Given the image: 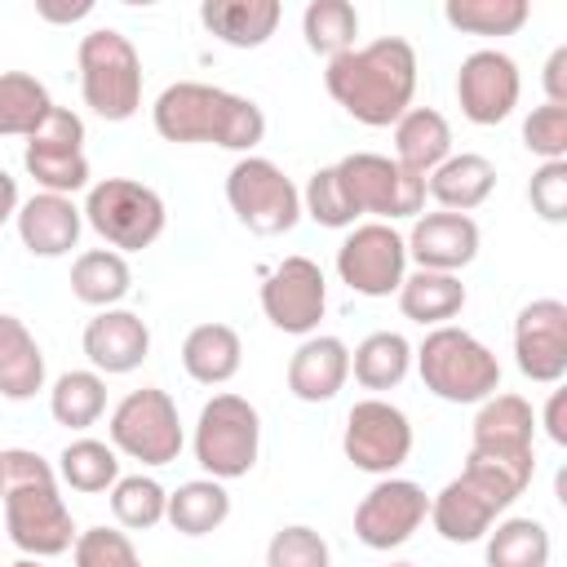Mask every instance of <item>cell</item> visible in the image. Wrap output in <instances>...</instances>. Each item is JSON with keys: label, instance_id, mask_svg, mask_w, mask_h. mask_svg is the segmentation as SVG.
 Instances as JSON below:
<instances>
[{"label": "cell", "instance_id": "6da1fadb", "mask_svg": "<svg viewBox=\"0 0 567 567\" xmlns=\"http://www.w3.org/2000/svg\"><path fill=\"white\" fill-rule=\"evenodd\" d=\"M323 84L350 120H359L368 128H385L412 106L416 49L403 35H381L372 44H354L350 53L328 62Z\"/></svg>", "mask_w": 567, "mask_h": 567}, {"label": "cell", "instance_id": "7a4b0ae2", "mask_svg": "<svg viewBox=\"0 0 567 567\" xmlns=\"http://www.w3.org/2000/svg\"><path fill=\"white\" fill-rule=\"evenodd\" d=\"M151 124L164 142H177V146L208 142L226 151H252L266 137V115L252 97H239L230 89L199 84V80L168 84L151 106Z\"/></svg>", "mask_w": 567, "mask_h": 567}, {"label": "cell", "instance_id": "3957f363", "mask_svg": "<svg viewBox=\"0 0 567 567\" xmlns=\"http://www.w3.org/2000/svg\"><path fill=\"white\" fill-rule=\"evenodd\" d=\"M4 461V532L27 558H58L75 545L71 509L58 492V470L27 447H0Z\"/></svg>", "mask_w": 567, "mask_h": 567}, {"label": "cell", "instance_id": "277c9868", "mask_svg": "<svg viewBox=\"0 0 567 567\" xmlns=\"http://www.w3.org/2000/svg\"><path fill=\"white\" fill-rule=\"evenodd\" d=\"M527 492V483H518L514 474L478 461V456H465V470L439 487V496H430V523L443 540L452 545H474L487 536V527Z\"/></svg>", "mask_w": 567, "mask_h": 567}, {"label": "cell", "instance_id": "5b68a950", "mask_svg": "<svg viewBox=\"0 0 567 567\" xmlns=\"http://www.w3.org/2000/svg\"><path fill=\"white\" fill-rule=\"evenodd\" d=\"M416 372L430 394L443 403H483L501 390V363L496 354L465 328H430L425 341L412 350Z\"/></svg>", "mask_w": 567, "mask_h": 567}, {"label": "cell", "instance_id": "8992f818", "mask_svg": "<svg viewBox=\"0 0 567 567\" xmlns=\"http://www.w3.org/2000/svg\"><path fill=\"white\" fill-rule=\"evenodd\" d=\"M75 66H80L84 106L93 115H102L106 124H124V120L137 115V106H142V58H137L128 35H120L115 27H93L89 35H80Z\"/></svg>", "mask_w": 567, "mask_h": 567}, {"label": "cell", "instance_id": "52a82bcc", "mask_svg": "<svg viewBox=\"0 0 567 567\" xmlns=\"http://www.w3.org/2000/svg\"><path fill=\"white\" fill-rule=\"evenodd\" d=\"M84 221L115 248V252H142L164 235L168 208L159 190L133 177H102L84 195Z\"/></svg>", "mask_w": 567, "mask_h": 567}, {"label": "cell", "instance_id": "ba28073f", "mask_svg": "<svg viewBox=\"0 0 567 567\" xmlns=\"http://www.w3.org/2000/svg\"><path fill=\"white\" fill-rule=\"evenodd\" d=\"M261 452V416L239 394H213L195 421V461L208 478H244Z\"/></svg>", "mask_w": 567, "mask_h": 567}, {"label": "cell", "instance_id": "9c48e42d", "mask_svg": "<svg viewBox=\"0 0 567 567\" xmlns=\"http://www.w3.org/2000/svg\"><path fill=\"white\" fill-rule=\"evenodd\" d=\"M106 434H111L115 452H124L128 461H142V465H168V461L182 456V443H186L177 403L159 385L128 390L115 403V412L106 421Z\"/></svg>", "mask_w": 567, "mask_h": 567}, {"label": "cell", "instance_id": "30bf717a", "mask_svg": "<svg viewBox=\"0 0 567 567\" xmlns=\"http://www.w3.org/2000/svg\"><path fill=\"white\" fill-rule=\"evenodd\" d=\"M332 168H337V182L359 217L372 213L377 221H399V217H421V208H425V177L408 173L390 155L350 151Z\"/></svg>", "mask_w": 567, "mask_h": 567}, {"label": "cell", "instance_id": "8fae6325", "mask_svg": "<svg viewBox=\"0 0 567 567\" xmlns=\"http://www.w3.org/2000/svg\"><path fill=\"white\" fill-rule=\"evenodd\" d=\"M226 204L252 235H288L301 221V190L261 155H244L226 173Z\"/></svg>", "mask_w": 567, "mask_h": 567}, {"label": "cell", "instance_id": "7c38bea8", "mask_svg": "<svg viewBox=\"0 0 567 567\" xmlns=\"http://www.w3.org/2000/svg\"><path fill=\"white\" fill-rule=\"evenodd\" d=\"M536 412L523 394H492L478 403L470 425V456L514 474L518 483H532L536 474Z\"/></svg>", "mask_w": 567, "mask_h": 567}, {"label": "cell", "instance_id": "4fadbf2b", "mask_svg": "<svg viewBox=\"0 0 567 567\" xmlns=\"http://www.w3.org/2000/svg\"><path fill=\"white\" fill-rule=\"evenodd\" d=\"M337 275L359 297H390L408 275V244L390 221L350 226L337 248Z\"/></svg>", "mask_w": 567, "mask_h": 567}, {"label": "cell", "instance_id": "5bb4252c", "mask_svg": "<svg viewBox=\"0 0 567 567\" xmlns=\"http://www.w3.org/2000/svg\"><path fill=\"white\" fill-rule=\"evenodd\" d=\"M27 173L49 195H75L89 186V155H84V120L66 106H53L49 120L27 137L22 151Z\"/></svg>", "mask_w": 567, "mask_h": 567}, {"label": "cell", "instance_id": "9a60e30c", "mask_svg": "<svg viewBox=\"0 0 567 567\" xmlns=\"http://www.w3.org/2000/svg\"><path fill=\"white\" fill-rule=\"evenodd\" d=\"M341 447L354 470L390 478L412 456V421L403 416V408H394L385 399H359L346 416Z\"/></svg>", "mask_w": 567, "mask_h": 567}, {"label": "cell", "instance_id": "2e32d148", "mask_svg": "<svg viewBox=\"0 0 567 567\" xmlns=\"http://www.w3.org/2000/svg\"><path fill=\"white\" fill-rule=\"evenodd\" d=\"M328 310V279L310 257H284L261 279V315L292 337H315Z\"/></svg>", "mask_w": 567, "mask_h": 567}, {"label": "cell", "instance_id": "e0dca14e", "mask_svg": "<svg viewBox=\"0 0 567 567\" xmlns=\"http://www.w3.org/2000/svg\"><path fill=\"white\" fill-rule=\"evenodd\" d=\"M425 514H430L425 487L390 474L377 487H368L363 501L354 505V536L368 549H394L425 523Z\"/></svg>", "mask_w": 567, "mask_h": 567}, {"label": "cell", "instance_id": "ac0fdd59", "mask_svg": "<svg viewBox=\"0 0 567 567\" xmlns=\"http://www.w3.org/2000/svg\"><path fill=\"white\" fill-rule=\"evenodd\" d=\"M518 93H523L518 62L501 49H474L456 71V102L470 124L492 128V124L509 120L518 106Z\"/></svg>", "mask_w": 567, "mask_h": 567}, {"label": "cell", "instance_id": "d6986e66", "mask_svg": "<svg viewBox=\"0 0 567 567\" xmlns=\"http://www.w3.org/2000/svg\"><path fill=\"white\" fill-rule=\"evenodd\" d=\"M518 372L536 385H558L567 377V306L558 297H536L514 319Z\"/></svg>", "mask_w": 567, "mask_h": 567}, {"label": "cell", "instance_id": "ffe728a7", "mask_svg": "<svg viewBox=\"0 0 567 567\" xmlns=\"http://www.w3.org/2000/svg\"><path fill=\"white\" fill-rule=\"evenodd\" d=\"M93 372H106V377H124L133 368L146 363L151 354V328L142 315L124 310V306H111V310H97L89 323H84V337H80Z\"/></svg>", "mask_w": 567, "mask_h": 567}, {"label": "cell", "instance_id": "44dd1931", "mask_svg": "<svg viewBox=\"0 0 567 567\" xmlns=\"http://www.w3.org/2000/svg\"><path fill=\"white\" fill-rule=\"evenodd\" d=\"M403 244L416 270L456 275L478 257V221L470 213H421L412 221V235H403Z\"/></svg>", "mask_w": 567, "mask_h": 567}, {"label": "cell", "instance_id": "7402d4cb", "mask_svg": "<svg viewBox=\"0 0 567 567\" xmlns=\"http://www.w3.org/2000/svg\"><path fill=\"white\" fill-rule=\"evenodd\" d=\"M13 221H18V239L31 257H66L84 230V213L75 208V199L49 195V190L22 199Z\"/></svg>", "mask_w": 567, "mask_h": 567}, {"label": "cell", "instance_id": "603a6c76", "mask_svg": "<svg viewBox=\"0 0 567 567\" xmlns=\"http://www.w3.org/2000/svg\"><path fill=\"white\" fill-rule=\"evenodd\" d=\"M350 377V346L341 337H306L288 359V390L301 403H328Z\"/></svg>", "mask_w": 567, "mask_h": 567}, {"label": "cell", "instance_id": "cb8c5ba5", "mask_svg": "<svg viewBox=\"0 0 567 567\" xmlns=\"http://www.w3.org/2000/svg\"><path fill=\"white\" fill-rule=\"evenodd\" d=\"M452 155V124L434 106H408L394 120V164H403L416 177H430Z\"/></svg>", "mask_w": 567, "mask_h": 567}, {"label": "cell", "instance_id": "d4e9b609", "mask_svg": "<svg viewBox=\"0 0 567 567\" xmlns=\"http://www.w3.org/2000/svg\"><path fill=\"white\" fill-rule=\"evenodd\" d=\"M279 18H284L279 0H204L199 4V22L230 49H261L275 35Z\"/></svg>", "mask_w": 567, "mask_h": 567}, {"label": "cell", "instance_id": "484cf974", "mask_svg": "<svg viewBox=\"0 0 567 567\" xmlns=\"http://www.w3.org/2000/svg\"><path fill=\"white\" fill-rule=\"evenodd\" d=\"M492 190H496V164L487 155H474V151L447 155L425 177V195H434L443 204V213H470V208L487 204Z\"/></svg>", "mask_w": 567, "mask_h": 567}, {"label": "cell", "instance_id": "4316f807", "mask_svg": "<svg viewBox=\"0 0 567 567\" xmlns=\"http://www.w3.org/2000/svg\"><path fill=\"white\" fill-rule=\"evenodd\" d=\"M244 363V341L230 323H199L182 341V368L199 385H226Z\"/></svg>", "mask_w": 567, "mask_h": 567}, {"label": "cell", "instance_id": "83f0119b", "mask_svg": "<svg viewBox=\"0 0 567 567\" xmlns=\"http://www.w3.org/2000/svg\"><path fill=\"white\" fill-rule=\"evenodd\" d=\"M44 390V354L18 315H0V394L22 403Z\"/></svg>", "mask_w": 567, "mask_h": 567}, {"label": "cell", "instance_id": "f1b7e54d", "mask_svg": "<svg viewBox=\"0 0 567 567\" xmlns=\"http://www.w3.org/2000/svg\"><path fill=\"white\" fill-rule=\"evenodd\" d=\"M394 297H399L403 319H412L421 328H443L447 319H456L465 310V284H461V275H443V270L403 275V284H399Z\"/></svg>", "mask_w": 567, "mask_h": 567}, {"label": "cell", "instance_id": "f546056e", "mask_svg": "<svg viewBox=\"0 0 567 567\" xmlns=\"http://www.w3.org/2000/svg\"><path fill=\"white\" fill-rule=\"evenodd\" d=\"M128 288H133V270H128L124 252H115V248H89L71 266V292L84 306L111 310L128 297Z\"/></svg>", "mask_w": 567, "mask_h": 567}, {"label": "cell", "instance_id": "4dcf8cb0", "mask_svg": "<svg viewBox=\"0 0 567 567\" xmlns=\"http://www.w3.org/2000/svg\"><path fill=\"white\" fill-rule=\"evenodd\" d=\"M412 368V346L403 332H368L350 350V372L363 390H394Z\"/></svg>", "mask_w": 567, "mask_h": 567}, {"label": "cell", "instance_id": "1f68e13d", "mask_svg": "<svg viewBox=\"0 0 567 567\" xmlns=\"http://www.w3.org/2000/svg\"><path fill=\"white\" fill-rule=\"evenodd\" d=\"M164 518L182 536H208V532H217L230 518V492L217 478H190L177 492H168Z\"/></svg>", "mask_w": 567, "mask_h": 567}, {"label": "cell", "instance_id": "d6a6232c", "mask_svg": "<svg viewBox=\"0 0 567 567\" xmlns=\"http://www.w3.org/2000/svg\"><path fill=\"white\" fill-rule=\"evenodd\" d=\"M49 412L66 430H89L106 412V381L93 368H71L49 390Z\"/></svg>", "mask_w": 567, "mask_h": 567}, {"label": "cell", "instance_id": "836d02e7", "mask_svg": "<svg viewBox=\"0 0 567 567\" xmlns=\"http://www.w3.org/2000/svg\"><path fill=\"white\" fill-rule=\"evenodd\" d=\"M58 478L71 492H84V496L111 492L120 483V452L102 439H75L58 456Z\"/></svg>", "mask_w": 567, "mask_h": 567}, {"label": "cell", "instance_id": "e575fe53", "mask_svg": "<svg viewBox=\"0 0 567 567\" xmlns=\"http://www.w3.org/2000/svg\"><path fill=\"white\" fill-rule=\"evenodd\" d=\"M487 567H549V527L540 518H501L487 527Z\"/></svg>", "mask_w": 567, "mask_h": 567}, {"label": "cell", "instance_id": "d590c367", "mask_svg": "<svg viewBox=\"0 0 567 567\" xmlns=\"http://www.w3.org/2000/svg\"><path fill=\"white\" fill-rule=\"evenodd\" d=\"M53 111L49 89L27 71L0 75V137H31Z\"/></svg>", "mask_w": 567, "mask_h": 567}, {"label": "cell", "instance_id": "8d00e7d4", "mask_svg": "<svg viewBox=\"0 0 567 567\" xmlns=\"http://www.w3.org/2000/svg\"><path fill=\"white\" fill-rule=\"evenodd\" d=\"M301 35H306V49L319 53V58H341L354 49V35H359V13L350 0H310L306 13H301Z\"/></svg>", "mask_w": 567, "mask_h": 567}, {"label": "cell", "instance_id": "74e56055", "mask_svg": "<svg viewBox=\"0 0 567 567\" xmlns=\"http://www.w3.org/2000/svg\"><path fill=\"white\" fill-rule=\"evenodd\" d=\"M443 18L465 35H514L532 18V4L527 0H447Z\"/></svg>", "mask_w": 567, "mask_h": 567}, {"label": "cell", "instance_id": "f35d334b", "mask_svg": "<svg viewBox=\"0 0 567 567\" xmlns=\"http://www.w3.org/2000/svg\"><path fill=\"white\" fill-rule=\"evenodd\" d=\"M164 509H168V492L151 474H128V478H120L111 487V514L128 532L159 527L164 523Z\"/></svg>", "mask_w": 567, "mask_h": 567}, {"label": "cell", "instance_id": "ab89813d", "mask_svg": "<svg viewBox=\"0 0 567 567\" xmlns=\"http://www.w3.org/2000/svg\"><path fill=\"white\" fill-rule=\"evenodd\" d=\"M301 213H306L310 221L328 226V230H346V226H354V217H359L354 204L346 199V190H341L332 164L319 168V173H310V182H306V190H301Z\"/></svg>", "mask_w": 567, "mask_h": 567}, {"label": "cell", "instance_id": "60d3db41", "mask_svg": "<svg viewBox=\"0 0 567 567\" xmlns=\"http://www.w3.org/2000/svg\"><path fill=\"white\" fill-rule=\"evenodd\" d=\"M266 567H332V554H328V540L315 527L292 523V527H279L270 536Z\"/></svg>", "mask_w": 567, "mask_h": 567}, {"label": "cell", "instance_id": "b9f144b4", "mask_svg": "<svg viewBox=\"0 0 567 567\" xmlns=\"http://www.w3.org/2000/svg\"><path fill=\"white\" fill-rule=\"evenodd\" d=\"M71 554H75V567H142L133 540L115 527H84Z\"/></svg>", "mask_w": 567, "mask_h": 567}, {"label": "cell", "instance_id": "7bdbcfd3", "mask_svg": "<svg viewBox=\"0 0 567 567\" xmlns=\"http://www.w3.org/2000/svg\"><path fill=\"white\" fill-rule=\"evenodd\" d=\"M523 146L540 155V164L567 159V106H532V115L523 120Z\"/></svg>", "mask_w": 567, "mask_h": 567}, {"label": "cell", "instance_id": "ee69618b", "mask_svg": "<svg viewBox=\"0 0 567 567\" xmlns=\"http://www.w3.org/2000/svg\"><path fill=\"white\" fill-rule=\"evenodd\" d=\"M527 199H532V213L549 226H563L567 221V159H549L532 173L527 182Z\"/></svg>", "mask_w": 567, "mask_h": 567}, {"label": "cell", "instance_id": "f6af8a7d", "mask_svg": "<svg viewBox=\"0 0 567 567\" xmlns=\"http://www.w3.org/2000/svg\"><path fill=\"white\" fill-rule=\"evenodd\" d=\"M540 84H545V102H554V106H567V44H558V49L549 53Z\"/></svg>", "mask_w": 567, "mask_h": 567}, {"label": "cell", "instance_id": "bcb514c9", "mask_svg": "<svg viewBox=\"0 0 567 567\" xmlns=\"http://www.w3.org/2000/svg\"><path fill=\"white\" fill-rule=\"evenodd\" d=\"M545 430H549V439L558 447L567 443V390H554L549 394V403H545Z\"/></svg>", "mask_w": 567, "mask_h": 567}, {"label": "cell", "instance_id": "7dc6e473", "mask_svg": "<svg viewBox=\"0 0 567 567\" xmlns=\"http://www.w3.org/2000/svg\"><path fill=\"white\" fill-rule=\"evenodd\" d=\"M35 13H40L44 22H80V18L93 13V4H89V0H80V4H53V0H40Z\"/></svg>", "mask_w": 567, "mask_h": 567}, {"label": "cell", "instance_id": "c3c4849f", "mask_svg": "<svg viewBox=\"0 0 567 567\" xmlns=\"http://www.w3.org/2000/svg\"><path fill=\"white\" fill-rule=\"evenodd\" d=\"M18 204H22V199H18V182L0 168V226H4L9 217H18Z\"/></svg>", "mask_w": 567, "mask_h": 567}, {"label": "cell", "instance_id": "681fc988", "mask_svg": "<svg viewBox=\"0 0 567 567\" xmlns=\"http://www.w3.org/2000/svg\"><path fill=\"white\" fill-rule=\"evenodd\" d=\"M13 567H44V563H40V558H18Z\"/></svg>", "mask_w": 567, "mask_h": 567}, {"label": "cell", "instance_id": "f907efd6", "mask_svg": "<svg viewBox=\"0 0 567 567\" xmlns=\"http://www.w3.org/2000/svg\"><path fill=\"white\" fill-rule=\"evenodd\" d=\"M0 487H4V461H0Z\"/></svg>", "mask_w": 567, "mask_h": 567}, {"label": "cell", "instance_id": "816d5d0a", "mask_svg": "<svg viewBox=\"0 0 567 567\" xmlns=\"http://www.w3.org/2000/svg\"><path fill=\"white\" fill-rule=\"evenodd\" d=\"M390 567H416V563H390Z\"/></svg>", "mask_w": 567, "mask_h": 567}]
</instances>
